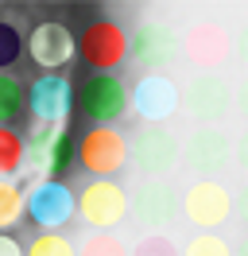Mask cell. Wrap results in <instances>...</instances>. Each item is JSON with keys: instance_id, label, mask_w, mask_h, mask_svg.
I'll return each instance as SVG.
<instances>
[{"instance_id": "1", "label": "cell", "mask_w": 248, "mask_h": 256, "mask_svg": "<svg viewBox=\"0 0 248 256\" xmlns=\"http://www.w3.org/2000/svg\"><path fill=\"white\" fill-rule=\"evenodd\" d=\"M74 97L90 128H112V120H120L132 109V94L124 90V82L116 74H90L74 90Z\"/></svg>"}, {"instance_id": "2", "label": "cell", "mask_w": 248, "mask_h": 256, "mask_svg": "<svg viewBox=\"0 0 248 256\" xmlns=\"http://www.w3.org/2000/svg\"><path fill=\"white\" fill-rule=\"evenodd\" d=\"M132 47V39L116 20H90L78 32V58L90 66L93 74H112L124 62V54Z\"/></svg>"}, {"instance_id": "3", "label": "cell", "mask_w": 248, "mask_h": 256, "mask_svg": "<svg viewBox=\"0 0 248 256\" xmlns=\"http://www.w3.org/2000/svg\"><path fill=\"white\" fill-rule=\"evenodd\" d=\"M128 160L136 163L140 175L163 178L182 163V144L174 140V132H167L163 124H144L128 144Z\"/></svg>"}, {"instance_id": "4", "label": "cell", "mask_w": 248, "mask_h": 256, "mask_svg": "<svg viewBox=\"0 0 248 256\" xmlns=\"http://www.w3.org/2000/svg\"><path fill=\"white\" fill-rule=\"evenodd\" d=\"M128 214V194L112 178H90V186L78 194V218L90 225V233H112Z\"/></svg>"}, {"instance_id": "5", "label": "cell", "mask_w": 248, "mask_h": 256, "mask_svg": "<svg viewBox=\"0 0 248 256\" xmlns=\"http://www.w3.org/2000/svg\"><path fill=\"white\" fill-rule=\"evenodd\" d=\"M128 160V144L116 128H86L78 140V167L90 178H112Z\"/></svg>"}, {"instance_id": "6", "label": "cell", "mask_w": 248, "mask_h": 256, "mask_svg": "<svg viewBox=\"0 0 248 256\" xmlns=\"http://www.w3.org/2000/svg\"><path fill=\"white\" fill-rule=\"evenodd\" d=\"M182 218L198 233H217L221 225L232 218V194L217 182V178H198L190 190L182 194Z\"/></svg>"}, {"instance_id": "7", "label": "cell", "mask_w": 248, "mask_h": 256, "mask_svg": "<svg viewBox=\"0 0 248 256\" xmlns=\"http://www.w3.org/2000/svg\"><path fill=\"white\" fill-rule=\"evenodd\" d=\"M74 214H78V198L62 178H43L31 186L24 218H31V225H39L43 233H58Z\"/></svg>"}, {"instance_id": "8", "label": "cell", "mask_w": 248, "mask_h": 256, "mask_svg": "<svg viewBox=\"0 0 248 256\" xmlns=\"http://www.w3.org/2000/svg\"><path fill=\"white\" fill-rule=\"evenodd\" d=\"M28 109L43 128H66L74 109V82L66 74H39L28 90Z\"/></svg>"}, {"instance_id": "9", "label": "cell", "mask_w": 248, "mask_h": 256, "mask_svg": "<svg viewBox=\"0 0 248 256\" xmlns=\"http://www.w3.org/2000/svg\"><path fill=\"white\" fill-rule=\"evenodd\" d=\"M186 112L202 120V128H214L225 112L232 109V86L225 74H194L186 82V94H182Z\"/></svg>"}, {"instance_id": "10", "label": "cell", "mask_w": 248, "mask_h": 256, "mask_svg": "<svg viewBox=\"0 0 248 256\" xmlns=\"http://www.w3.org/2000/svg\"><path fill=\"white\" fill-rule=\"evenodd\" d=\"M232 160V140L221 132V128H198L190 132L182 144V163L186 171H194L198 178H214L221 175Z\"/></svg>"}, {"instance_id": "11", "label": "cell", "mask_w": 248, "mask_h": 256, "mask_svg": "<svg viewBox=\"0 0 248 256\" xmlns=\"http://www.w3.org/2000/svg\"><path fill=\"white\" fill-rule=\"evenodd\" d=\"M178 105H182V94H178L174 78H167V74H144L132 86V109H136V116L144 124L170 120L178 112Z\"/></svg>"}, {"instance_id": "12", "label": "cell", "mask_w": 248, "mask_h": 256, "mask_svg": "<svg viewBox=\"0 0 248 256\" xmlns=\"http://www.w3.org/2000/svg\"><path fill=\"white\" fill-rule=\"evenodd\" d=\"M128 210L148 225V233H163V225H170L182 214V198L174 194V186H170L167 178H148V182L128 198Z\"/></svg>"}, {"instance_id": "13", "label": "cell", "mask_w": 248, "mask_h": 256, "mask_svg": "<svg viewBox=\"0 0 248 256\" xmlns=\"http://www.w3.org/2000/svg\"><path fill=\"white\" fill-rule=\"evenodd\" d=\"M28 50H31V58L43 66L46 74H58L62 66L78 54V39H74V32H70L66 24H58V20H43V24L31 28Z\"/></svg>"}, {"instance_id": "14", "label": "cell", "mask_w": 248, "mask_h": 256, "mask_svg": "<svg viewBox=\"0 0 248 256\" xmlns=\"http://www.w3.org/2000/svg\"><path fill=\"white\" fill-rule=\"evenodd\" d=\"M132 54H136V62L148 66V74H163V66H170L174 58H178V50H182V43H178V35H174V28L170 24H159V20H148V24H140L136 35H132Z\"/></svg>"}, {"instance_id": "15", "label": "cell", "mask_w": 248, "mask_h": 256, "mask_svg": "<svg viewBox=\"0 0 248 256\" xmlns=\"http://www.w3.org/2000/svg\"><path fill=\"white\" fill-rule=\"evenodd\" d=\"M182 50L202 74H217L232 58V39L221 24H194L182 39Z\"/></svg>"}, {"instance_id": "16", "label": "cell", "mask_w": 248, "mask_h": 256, "mask_svg": "<svg viewBox=\"0 0 248 256\" xmlns=\"http://www.w3.org/2000/svg\"><path fill=\"white\" fill-rule=\"evenodd\" d=\"M31 160L43 171V178H62L78 163V140L66 128H43L31 144Z\"/></svg>"}, {"instance_id": "17", "label": "cell", "mask_w": 248, "mask_h": 256, "mask_svg": "<svg viewBox=\"0 0 248 256\" xmlns=\"http://www.w3.org/2000/svg\"><path fill=\"white\" fill-rule=\"evenodd\" d=\"M28 109V86L12 74H0V128H12Z\"/></svg>"}, {"instance_id": "18", "label": "cell", "mask_w": 248, "mask_h": 256, "mask_svg": "<svg viewBox=\"0 0 248 256\" xmlns=\"http://www.w3.org/2000/svg\"><path fill=\"white\" fill-rule=\"evenodd\" d=\"M28 210V194L20 190L16 178H0V233H8Z\"/></svg>"}, {"instance_id": "19", "label": "cell", "mask_w": 248, "mask_h": 256, "mask_svg": "<svg viewBox=\"0 0 248 256\" xmlns=\"http://www.w3.org/2000/svg\"><path fill=\"white\" fill-rule=\"evenodd\" d=\"M24 156H28V140L16 128H0V178H12L24 167Z\"/></svg>"}, {"instance_id": "20", "label": "cell", "mask_w": 248, "mask_h": 256, "mask_svg": "<svg viewBox=\"0 0 248 256\" xmlns=\"http://www.w3.org/2000/svg\"><path fill=\"white\" fill-rule=\"evenodd\" d=\"M78 256H132V248H124V240L112 233H90L78 240Z\"/></svg>"}, {"instance_id": "21", "label": "cell", "mask_w": 248, "mask_h": 256, "mask_svg": "<svg viewBox=\"0 0 248 256\" xmlns=\"http://www.w3.org/2000/svg\"><path fill=\"white\" fill-rule=\"evenodd\" d=\"M182 256H236V248L221 233H194V237L186 240Z\"/></svg>"}, {"instance_id": "22", "label": "cell", "mask_w": 248, "mask_h": 256, "mask_svg": "<svg viewBox=\"0 0 248 256\" xmlns=\"http://www.w3.org/2000/svg\"><path fill=\"white\" fill-rule=\"evenodd\" d=\"M28 256H78V244L70 237H62V233H39L31 240Z\"/></svg>"}, {"instance_id": "23", "label": "cell", "mask_w": 248, "mask_h": 256, "mask_svg": "<svg viewBox=\"0 0 248 256\" xmlns=\"http://www.w3.org/2000/svg\"><path fill=\"white\" fill-rule=\"evenodd\" d=\"M20 54H24V35H20V28L8 24V20H0V74H8V66H12Z\"/></svg>"}, {"instance_id": "24", "label": "cell", "mask_w": 248, "mask_h": 256, "mask_svg": "<svg viewBox=\"0 0 248 256\" xmlns=\"http://www.w3.org/2000/svg\"><path fill=\"white\" fill-rule=\"evenodd\" d=\"M132 256H182L170 233H144L132 244Z\"/></svg>"}, {"instance_id": "25", "label": "cell", "mask_w": 248, "mask_h": 256, "mask_svg": "<svg viewBox=\"0 0 248 256\" xmlns=\"http://www.w3.org/2000/svg\"><path fill=\"white\" fill-rule=\"evenodd\" d=\"M0 256H28V248H24L12 233H0Z\"/></svg>"}, {"instance_id": "26", "label": "cell", "mask_w": 248, "mask_h": 256, "mask_svg": "<svg viewBox=\"0 0 248 256\" xmlns=\"http://www.w3.org/2000/svg\"><path fill=\"white\" fill-rule=\"evenodd\" d=\"M232 156H236V163H240V171H248V128L236 136V144H232Z\"/></svg>"}, {"instance_id": "27", "label": "cell", "mask_w": 248, "mask_h": 256, "mask_svg": "<svg viewBox=\"0 0 248 256\" xmlns=\"http://www.w3.org/2000/svg\"><path fill=\"white\" fill-rule=\"evenodd\" d=\"M232 54H236V58L248 66V24L240 28V32H236V39H232Z\"/></svg>"}, {"instance_id": "28", "label": "cell", "mask_w": 248, "mask_h": 256, "mask_svg": "<svg viewBox=\"0 0 248 256\" xmlns=\"http://www.w3.org/2000/svg\"><path fill=\"white\" fill-rule=\"evenodd\" d=\"M232 210H236V218L244 222V233H248V186H244V190H240V198L232 202Z\"/></svg>"}, {"instance_id": "29", "label": "cell", "mask_w": 248, "mask_h": 256, "mask_svg": "<svg viewBox=\"0 0 248 256\" xmlns=\"http://www.w3.org/2000/svg\"><path fill=\"white\" fill-rule=\"evenodd\" d=\"M232 97H236V109H240V116H244V120H248V78L240 82V90H236V94H232Z\"/></svg>"}, {"instance_id": "30", "label": "cell", "mask_w": 248, "mask_h": 256, "mask_svg": "<svg viewBox=\"0 0 248 256\" xmlns=\"http://www.w3.org/2000/svg\"><path fill=\"white\" fill-rule=\"evenodd\" d=\"M236 256H248V237H244V244H240V248H236Z\"/></svg>"}]
</instances>
